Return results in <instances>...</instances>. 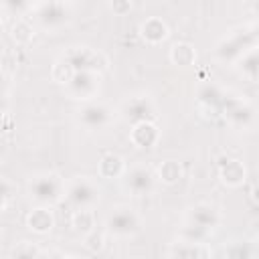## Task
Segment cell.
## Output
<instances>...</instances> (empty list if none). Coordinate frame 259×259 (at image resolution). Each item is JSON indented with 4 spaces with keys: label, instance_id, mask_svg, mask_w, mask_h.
<instances>
[{
    "label": "cell",
    "instance_id": "cell-7",
    "mask_svg": "<svg viewBox=\"0 0 259 259\" xmlns=\"http://www.w3.org/2000/svg\"><path fill=\"white\" fill-rule=\"evenodd\" d=\"M28 223H30V229H34V231H47V229H51V214L47 210H34L30 214Z\"/></svg>",
    "mask_w": 259,
    "mask_h": 259
},
{
    "label": "cell",
    "instance_id": "cell-4",
    "mask_svg": "<svg viewBox=\"0 0 259 259\" xmlns=\"http://www.w3.org/2000/svg\"><path fill=\"white\" fill-rule=\"evenodd\" d=\"M136 227V219L132 212H115L109 219V229L115 233H130Z\"/></svg>",
    "mask_w": 259,
    "mask_h": 259
},
{
    "label": "cell",
    "instance_id": "cell-2",
    "mask_svg": "<svg viewBox=\"0 0 259 259\" xmlns=\"http://www.w3.org/2000/svg\"><path fill=\"white\" fill-rule=\"evenodd\" d=\"M130 188L136 192V194H144L152 188V174L144 168H136L132 174H130V180H127Z\"/></svg>",
    "mask_w": 259,
    "mask_h": 259
},
{
    "label": "cell",
    "instance_id": "cell-3",
    "mask_svg": "<svg viewBox=\"0 0 259 259\" xmlns=\"http://www.w3.org/2000/svg\"><path fill=\"white\" fill-rule=\"evenodd\" d=\"M81 119H83V123L89 125V127H99V125H103L105 119H107V109H105L103 105H89V107L83 109Z\"/></svg>",
    "mask_w": 259,
    "mask_h": 259
},
{
    "label": "cell",
    "instance_id": "cell-1",
    "mask_svg": "<svg viewBox=\"0 0 259 259\" xmlns=\"http://www.w3.org/2000/svg\"><path fill=\"white\" fill-rule=\"evenodd\" d=\"M32 194L38 198V200H45V202H53L57 196H59V190H61V182L57 180V176H40L34 180V184L30 186Z\"/></svg>",
    "mask_w": 259,
    "mask_h": 259
},
{
    "label": "cell",
    "instance_id": "cell-8",
    "mask_svg": "<svg viewBox=\"0 0 259 259\" xmlns=\"http://www.w3.org/2000/svg\"><path fill=\"white\" fill-rule=\"evenodd\" d=\"M160 174H162V178H164L166 182H174V180L180 176V168H178V164L168 162V164H164V166L160 168Z\"/></svg>",
    "mask_w": 259,
    "mask_h": 259
},
{
    "label": "cell",
    "instance_id": "cell-5",
    "mask_svg": "<svg viewBox=\"0 0 259 259\" xmlns=\"http://www.w3.org/2000/svg\"><path fill=\"white\" fill-rule=\"evenodd\" d=\"M93 194H95V190H93V188H91V184H89V182H85V180L77 182V184L69 190V198H71L73 202H77V204H83V202L91 200V198H93Z\"/></svg>",
    "mask_w": 259,
    "mask_h": 259
},
{
    "label": "cell",
    "instance_id": "cell-6",
    "mask_svg": "<svg viewBox=\"0 0 259 259\" xmlns=\"http://www.w3.org/2000/svg\"><path fill=\"white\" fill-rule=\"evenodd\" d=\"M142 30H144V36L152 42H158L166 36V24L160 22V20H150L148 24L142 26Z\"/></svg>",
    "mask_w": 259,
    "mask_h": 259
}]
</instances>
